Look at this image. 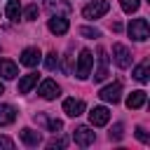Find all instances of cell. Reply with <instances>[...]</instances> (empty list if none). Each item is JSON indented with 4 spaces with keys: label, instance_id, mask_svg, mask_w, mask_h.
I'll return each instance as SVG.
<instances>
[{
    "label": "cell",
    "instance_id": "6da1fadb",
    "mask_svg": "<svg viewBox=\"0 0 150 150\" xmlns=\"http://www.w3.org/2000/svg\"><path fill=\"white\" fill-rule=\"evenodd\" d=\"M108 9H110V2L108 0H94V2H89L82 9V16L89 19V21H94V19H101L103 14H108Z\"/></svg>",
    "mask_w": 150,
    "mask_h": 150
},
{
    "label": "cell",
    "instance_id": "7a4b0ae2",
    "mask_svg": "<svg viewBox=\"0 0 150 150\" xmlns=\"http://www.w3.org/2000/svg\"><path fill=\"white\" fill-rule=\"evenodd\" d=\"M91 66H94V54H91L89 49H82L80 56H77V68H75L77 77H80V80H87L89 73H91Z\"/></svg>",
    "mask_w": 150,
    "mask_h": 150
},
{
    "label": "cell",
    "instance_id": "3957f363",
    "mask_svg": "<svg viewBox=\"0 0 150 150\" xmlns=\"http://www.w3.org/2000/svg\"><path fill=\"white\" fill-rule=\"evenodd\" d=\"M148 35H150L148 21L145 19H131V23H129V38L143 42V40H148Z\"/></svg>",
    "mask_w": 150,
    "mask_h": 150
},
{
    "label": "cell",
    "instance_id": "277c9868",
    "mask_svg": "<svg viewBox=\"0 0 150 150\" xmlns=\"http://www.w3.org/2000/svg\"><path fill=\"white\" fill-rule=\"evenodd\" d=\"M98 96H101L105 103H117V101L122 98V84H120V82L108 84V87H103V89L98 91Z\"/></svg>",
    "mask_w": 150,
    "mask_h": 150
},
{
    "label": "cell",
    "instance_id": "5b68a950",
    "mask_svg": "<svg viewBox=\"0 0 150 150\" xmlns=\"http://www.w3.org/2000/svg\"><path fill=\"white\" fill-rule=\"evenodd\" d=\"M94 138H96V134H94L89 127H77V129H75V134H73V141H75L80 148L91 145V143H94Z\"/></svg>",
    "mask_w": 150,
    "mask_h": 150
},
{
    "label": "cell",
    "instance_id": "8992f818",
    "mask_svg": "<svg viewBox=\"0 0 150 150\" xmlns=\"http://www.w3.org/2000/svg\"><path fill=\"white\" fill-rule=\"evenodd\" d=\"M112 56H115V63L120 66V68H129V63H131V52L124 47V45H112Z\"/></svg>",
    "mask_w": 150,
    "mask_h": 150
},
{
    "label": "cell",
    "instance_id": "52a82bcc",
    "mask_svg": "<svg viewBox=\"0 0 150 150\" xmlns=\"http://www.w3.org/2000/svg\"><path fill=\"white\" fill-rule=\"evenodd\" d=\"M108 120H110V110H108L105 105H96V108H91V112H89V122H91L94 127H103V124H108Z\"/></svg>",
    "mask_w": 150,
    "mask_h": 150
},
{
    "label": "cell",
    "instance_id": "ba28073f",
    "mask_svg": "<svg viewBox=\"0 0 150 150\" xmlns=\"http://www.w3.org/2000/svg\"><path fill=\"white\" fill-rule=\"evenodd\" d=\"M40 59H42V54H40V49H38V47H26V49L21 52V56H19V61H21L23 66H28V68L38 66V63H40Z\"/></svg>",
    "mask_w": 150,
    "mask_h": 150
},
{
    "label": "cell",
    "instance_id": "9c48e42d",
    "mask_svg": "<svg viewBox=\"0 0 150 150\" xmlns=\"http://www.w3.org/2000/svg\"><path fill=\"white\" fill-rule=\"evenodd\" d=\"M108 77V54L103 47H98V68L94 70V82H103Z\"/></svg>",
    "mask_w": 150,
    "mask_h": 150
},
{
    "label": "cell",
    "instance_id": "30bf717a",
    "mask_svg": "<svg viewBox=\"0 0 150 150\" xmlns=\"http://www.w3.org/2000/svg\"><path fill=\"white\" fill-rule=\"evenodd\" d=\"M49 30L54 33V35H63V33H68V19L66 16H59V14H52V19H49Z\"/></svg>",
    "mask_w": 150,
    "mask_h": 150
},
{
    "label": "cell",
    "instance_id": "8fae6325",
    "mask_svg": "<svg viewBox=\"0 0 150 150\" xmlns=\"http://www.w3.org/2000/svg\"><path fill=\"white\" fill-rule=\"evenodd\" d=\"M63 112H66L68 117H80V115L84 112V103H82L80 98H66V101H63Z\"/></svg>",
    "mask_w": 150,
    "mask_h": 150
},
{
    "label": "cell",
    "instance_id": "7c38bea8",
    "mask_svg": "<svg viewBox=\"0 0 150 150\" xmlns=\"http://www.w3.org/2000/svg\"><path fill=\"white\" fill-rule=\"evenodd\" d=\"M47 9L52 14H59V16H68L73 12V7H70L68 0H47Z\"/></svg>",
    "mask_w": 150,
    "mask_h": 150
},
{
    "label": "cell",
    "instance_id": "4fadbf2b",
    "mask_svg": "<svg viewBox=\"0 0 150 150\" xmlns=\"http://www.w3.org/2000/svg\"><path fill=\"white\" fill-rule=\"evenodd\" d=\"M38 94H40L45 101H52V98H56V96H59V84H56L54 80H45V82L40 84Z\"/></svg>",
    "mask_w": 150,
    "mask_h": 150
},
{
    "label": "cell",
    "instance_id": "5bb4252c",
    "mask_svg": "<svg viewBox=\"0 0 150 150\" xmlns=\"http://www.w3.org/2000/svg\"><path fill=\"white\" fill-rule=\"evenodd\" d=\"M145 98H148V94H145L143 89H138V91H131V94L127 96V108H129V110H136V108L145 105Z\"/></svg>",
    "mask_w": 150,
    "mask_h": 150
},
{
    "label": "cell",
    "instance_id": "9a60e30c",
    "mask_svg": "<svg viewBox=\"0 0 150 150\" xmlns=\"http://www.w3.org/2000/svg\"><path fill=\"white\" fill-rule=\"evenodd\" d=\"M0 75H2L5 80H14V77L19 75L16 63H14V61H9V59H0Z\"/></svg>",
    "mask_w": 150,
    "mask_h": 150
},
{
    "label": "cell",
    "instance_id": "2e32d148",
    "mask_svg": "<svg viewBox=\"0 0 150 150\" xmlns=\"http://www.w3.org/2000/svg\"><path fill=\"white\" fill-rule=\"evenodd\" d=\"M21 141L26 143V145H30V148H35V145H40L42 143V136H40V131H35V129H21Z\"/></svg>",
    "mask_w": 150,
    "mask_h": 150
},
{
    "label": "cell",
    "instance_id": "e0dca14e",
    "mask_svg": "<svg viewBox=\"0 0 150 150\" xmlns=\"http://www.w3.org/2000/svg\"><path fill=\"white\" fill-rule=\"evenodd\" d=\"M16 120V110H14V105H7V103H2L0 105V127H7V124H12Z\"/></svg>",
    "mask_w": 150,
    "mask_h": 150
},
{
    "label": "cell",
    "instance_id": "ac0fdd59",
    "mask_svg": "<svg viewBox=\"0 0 150 150\" xmlns=\"http://www.w3.org/2000/svg\"><path fill=\"white\" fill-rule=\"evenodd\" d=\"M35 84H38V75H35V73L23 75V77L19 80V94H28V91H30Z\"/></svg>",
    "mask_w": 150,
    "mask_h": 150
},
{
    "label": "cell",
    "instance_id": "d6986e66",
    "mask_svg": "<svg viewBox=\"0 0 150 150\" xmlns=\"http://www.w3.org/2000/svg\"><path fill=\"white\" fill-rule=\"evenodd\" d=\"M5 14H7V19L19 21V14H21V5H19V0H9L7 7H5Z\"/></svg>",
    "mask_w": 150,
    "mask_h": 150
},
{
    "label": "cell",
    "instance_id": "ffe728a7",
    "mask_svg": "<svg viewBox=\"0 0 150 150\" xmlns=\"http://www.w3.org/2000/svg\"><path fill=\"white\" fill-rule=\"evenodd\" d=\"M134 77H136L138 82H143V84L148 82V59H145L141 66H136V68H134Z\"/></svg>",
    "mask_w": 150,
    "mask_h": 150
},
{
    "label": "cell",
    "instance_id": "44dd1931",
    "mask_svg": "<svg viewBox=\"0 0 150 150\" xmlns=\"http://www.w3.org/2000/svg\"><path fill=\"white\" fill-rule=\"evenodd\" d=\"M35 120L45 122L49 131H61V129H63V122H61V120H47V117H42V115H40V117H35Z\"/></svg>",
    "mask_w": 150,
    "mask_h": 150
},
{
    "label": "cell",
    "instance_id": "7402d4cb",
    "mask_svg": "<svg viewBox=\"0 0 150 150\" xmlns=\"http://www.w3.org/2000/svg\"><path fill=\"white\" fill-rule=\"evenodd\" d=\"M138 5H141V0H120V7H122L127 14H134V12L138 9Z\"/></svg>",
    "mask_w": 150,
    "mask_h": 150
},
{
    "label": "cell",
    "instance_id": "603a6c76",
    "mask_svg": "<svg viewBox=\"0 0 150 150\" xmlns=\"http://www.w3.org/2000/svg\"><path fill=\"white\" fill-rule=\"evenodd\" d=\"M56 66H59V56H56V52H49L47 59H45V68L47 70H54Z\"/></svg>",
    "mask_w": 150,
    "mask_h": 150
},
{
    "label": "cell",
    "instance_id": "cb8c5ba5",
    "mask_svg": "<svg viewBox=\"0 0 150 150\" xmlns=\"http://www.w3.org/2000/svg\"><path fill=\"white\" fill-rule=\"evenodd\" d=\"M82 38H98L101 33L96 30V28H91V26H80V30H77Z\"/></svg>",
    "mask_w": 150,
    "mask_h": 150
},
{
    "label": "cell",
    "instance_id": "d4e9b609",
    "mask_svg": "<svg viewBox=\"0 0 150 150\" xmlns=\"http://www.w3.org/2000/svg\"><path fill=\"white\" fill-rule=\"evenodd\" d=\"M66 145H68V138H61V136H59V138H52V141L47 143V148H49V150H56V148H66Z\"/></svg>",
    "mask_w": 150,
    "mask_h": 150
},
{
    "label": "cell",
    "instance_id": "484cf974",
    "mask_svg": "<svg viewBox=\"0 0 150 150\" xmlns=\"http://www.w3.org/2000/svg\"><path fill=\"white\" fill-rule=\"evenodd\" d=\"M38 12H40V9H38V5H28V7L23 9V16H26L28 21H33V19H38Z\"/></svg>",
    "mask_w": 150,
    "mask_h": 150
},
{
    "label": "cell",
    "instance_id": "4316f807",
    "mask_svg": "<svg viewBox=\"0 0 150 150\" xmlns=\"http://www.w3.org/2000/svg\"><path fill=\"white\" fill-rule=\"evenodd\" d=\"M122 136H124V127H122V124L117 122V124H115V127L110 129V138H115V141H120Z\"/></svg>",
    "mask_w": 150,
    "mask_h": 150
},
{
    "label": "cell",
    "instance_id": "83f0119b",
    "mask_svg": "<svg viewBox=\"0 0 150 150\" xmlns=\"http://www.w3.org/2000/svg\"><path fill=\"white\" fill-rule=\"evenodd\" d=\"M136 138H138L141 143H148V141H150V136H148V131H145L143 127H136Z\"/></svg>",
    "mask_w": 150,
    "mask_h": 150
},
{
    "label": "cell",
    "instance_id": "f1b7e54d",
    "mask_svg": "<svg viewBox=\"0 0 150 150\" xmlns=\"http://www.w3.org/2000/svg\"><path fill=\"white\" fill-rule=\"evenodd\" d=\"M0 148L12 150V148H14V141H12V138H7V136H0Z\"/></svg>",
    "mask_w": 150,
    "mask_h": 150
},
{
    "label": "cell",
    "instance_id": "f546056e",
    "mask_svg": "<svg viewBox=\"0 0 150 150\" xmlns=\"http://www.w3.org/2000/svg\"><path fill=\"white\" fill-rule=\"evenodd\" d=\"M112 30H117V33H120V30H122V23H120V21H115V23H112Z\"/></svg>",
    "mask_w": 150,
    "mask_h": 150
},
{
    "label": "cell",
    "instance_id": "4dcf8cb0",
    "mask_svg": "<svg viewBox=\"0 0 150 150\" xmlns=\"http://www.w3.org/2000/svg\"><path fill=\"white\" fill-rule=\"evenodd\" d=\"M0 94H5V87H2V84H0Z\"/></svg>",
    "mask_w": 150,
    "mask_h": 150
}]
</instances>
